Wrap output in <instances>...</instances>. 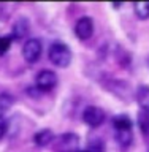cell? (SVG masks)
<instances>
[{"instance_id": "8", "label": "cell", "mask_w": 149, "mask_h": 152, "mask_svg": "<svg viewBox=\"0 0 149 152\" xmlns=\"http://www.w3.org/2000/svg\"><path fill=\"white\" fill-rule=\"evenodd\" d=\"M54 133H52V130H49V128H43V130L37 132L35 135H33V142L38 146V147H45L48 144H51L52 141H54Z\"/></svg>"}, {"instance_id": "1", "label": "cell", "mask_w": 149, "mask_h": 152, "mask_svg": "<svg viewBox=\"0 0 149 152\" xmlns=\"http://www.w3.org/2000/svg\"><path fill=\"white\" fill-rule=\"evenodd\" d=\"M48 57H49L51 64H54L56 66H60V68H67L71 64V59H73V54H71V49L65 43L62 41H54L49 46V51H48Z\"/></svg>"}, {"instance_id": "10", "label": "cell", "mask_w": 149, "mask_h": 152, "mask_svg": "<svg viewBox=\"0 0 149 152\" xmlns=\"http://www.w3.org/2000/svg\"><path fill=\"white\" fill-rule=\"evenodd\" d=\"M137 102L141 111L149 113V86H140L137 90Z\"/></svg>"}, {"instance_id": "14", "label": "cell", "mask_w": 149, "mask_h": 152, "mask_svg": "<svg viewBox=\"0 0 149 152\" xmlns=\"http://www.w3.org/2000/svg\"><path fill=\"white\" fill-rule=\"evenodd\" d=\"M138 127L146 138H149V113L141 111L138 114Z\"/></svg>"}, {"instance_id": "4", "label": "cell", "mask_w": 149, "mask_h": 152, "mask_svg": "<svg viewBox=\"0 0 149 152\" xmlns=\"http://www.w3.org/2000/svg\"><path fill=\"white\" fill-rule=\"evenodd\" d=\"M35 84L41 92H49L57 86V75L52 70H41L35 76Z\"/></svg>"}, {"instance_id": "7", "label": "cell", "mask_w": 149, "mask_h": 152, "mask_svg": "<svg viewBox=\"0 0 149 152\" xmlns=\"http://www.w3.org/2000/svg\"><path fill=\"white\" fill-rule=\"evenodd\" d=\"M29 32H30V24H29L27 18H19L13 26V32L11 37L13 40H22V38H27Z\"/></svg>"}, {"instance_id": "9", "label": "cell", "mask_w": 149, "mask_h": 152, "mask_svg": "<svg viewBox=\"0 0 149 152\" xmlns=\"http://www.w3.org/2000/svg\"><path fill=\"white\" fill-rule=\"evenodd\" d=\"M132 119L126 116V114H119V116L113 117V127H114V132H127V130H132Z\"/></svg>"}, {"instance_id": "2", "label": "cell", "mask_w": 149, "mask_h": 152, "mask_svg": "<svg viewBox=\"0 0 149 152\" xmlns=\"http://www.w3.org/2000/svg\"><path fill=\"white\" fill-rule=\"evenodd\" d=\"M54 151L56 152H78L79 138L75 133H64L54 138Z\"/></svg>"}, {"instance_id": "18", "label": "cell", "mask_w": 149, "mask_h": 152, "mask_svg": "<svg viewBox=\"0 0 149 152\" xmlns=\"http://www.w3.org/2000/svg\"><path fill=\"white\" fill-rule=\"evenodd\" d=\"M78 152H87V151H78Z\"/></svg>"}, {"instance_id": "16", "label": "cell", "mask_w": 149, "mask_h": 152, "mask_svg": "<svg viewBox=\"0 0 149 152\" xmlns=\"http://www.w3.org/2000/svg\"><path fill=\"white\" fill-rule=\"evenodd\" d=\"M11 43H13L11 33H10V35H0V56L7 54V51L10 49V46H11Z\"/></svg>"}, {"instance_id": "5", "label": "cell", "mask_w": 149, "mask_h": 152, "mask_svg": "<svg viewBox=\"0 0 149 152\" xmlns=\"http://www.w3.org/2000/svg\"><path fill=\"white\" fill-rule=\"evenodd\" d=\"M83 121L87 124L89 127H100L105 122V111L98 106H87L83 111Z\"/></svg>"}, {"instance_id": "12", "label": "cell", "mask_w": 149, "mask_h": 152, "mask_svg": "<svg viewBox=\"0 0 149 152\" xmlns=\"http://www.w3.org/2000/svg\"><path fill=\"white\" fill-rule=\"evenodd\" d=\"M133 10H135V14L138 19H141V21L149 19V2H135Z\"/></svg>"}, {"instance_id": "15", "label": "cell", "mask_w": 149, "mask_h": 152, "mask_svg": "<svg viewBox=\"0 0 149 152\" xmlns=\"http://www.w3.org/2000/svg\"><path fill=\"white\" fill-rule=\"evenodd\" d=\"M11 104H13V97H11V95L7 94V92L0 94V113L10 109V108H11Z\"/></svg>"}, {"instance_id": "3", "label": "cell", "mask_w": 149, "mask_h": 152, "mask_svg": "<svg viewBox=\"0 0 149 152\" xmlns=\"http://www.w3.org/2000/svg\"><path fill=\"white\" fill-rule=\"evenodd\" d=\"M41 51H43V46L38 38H29L22 46V56L29 64L38 62V59L41 57Z\"/></svg>"}, {"instance_id": "11", "label": "cell", "mask_w": 149, "mask_h": 152, "mask_svg": "<svg viewBox=\"0 0 149 152\" xmlns=\"http://www.w3.org/2000/svg\"><path fill=\"white\" fill-rule=\"evenodd\" d=\"M114 135H116V142L119 144L121 149H127V147L132 144V141H133L132 130H127V132H114Z\"/></svg>"}, {"instance_id": "17", "label": "cell", "mask_w": 149, "mask_h": 152, "mask_svg": "<svg viewBox=\"0 0 149 152\" xmlns=\"http://www.w3.org/2000/svg\"><path fill=\"white\" fill-rule=\"evenodd\" d=\"M8 130V124H7V119L3 116H0V140L5 136V133Z\"/></svg>"}, {"instance_id": "6", "label": "cell", "mask_w": 149, "mask_h": 152, "mask_svg": "<svg viewBox=\"0 0 149 152\" xmlns=\"http://www.w3.org/2000/svg\"><path fill=\"white\" fill-rule=\"evenodd\" d=\"M75 33L81 41L89 40V38L94 35V21H92V18H89V16L79 18L78 22H76V26H75Z\"/></svg>"}, {"instance_id": "13", "label": "cell", "mask_w": 149, "mask_h": 152, "mask_svg": "<svg viewBox=\"0 0 149 152\" xmlns=\"http://www.w3.org/2000/svg\"><path fill=\"white\" fill-rule=\"evenodd\" d=\"M105 142L102 138H98V136H90L89 138V141H87V152H105Z\"/></svg>"}]
</instances>
